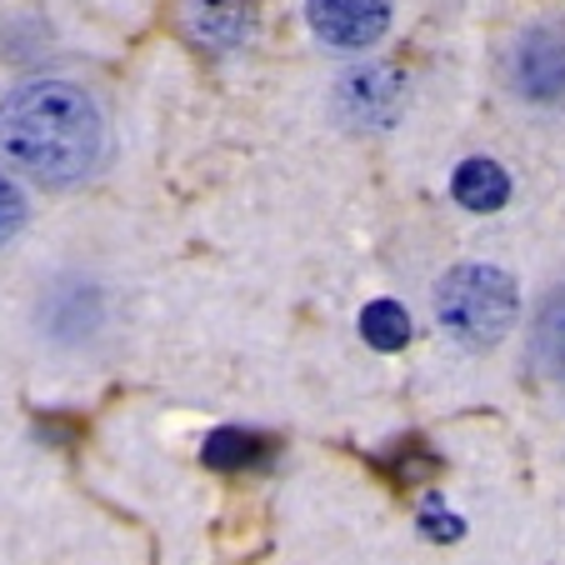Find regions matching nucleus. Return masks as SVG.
I'll return each instance as SVG.
<instances>
[{"instance_id":"f03ea898","label":"nucleus","mask_w":565,"mask_h":565,"mask_svg":"<svg viewBox=\"0 0 565 565\" xmlns=\"http://www.w3.org/2000/svg\"><path fill=\"white\" fill-rule=\"evenodd\" d=\"M515 310H521V296H515V280L501 266H456L436 286L440 331L466 351L501 345L505 331L515 326Z\"/></svg>"},{"instance_id":"39448f33","label":"nucleus","mask_w":565,"mask_h":565,"mask_svg":"<svg viewBox=\"0 0 565 565\" xmlns=\"http://www.w3.org/2000/svg\"><path fill=\"white\" fill-rule=\"evenodd\" d=\"M191 35L205 41L211 51H235L250 35V6L246 0H191Z\"/></svg>"},{"instance_id":"423d86ee","label":"nucleus","mask_w":565,"mask_h":565,"mask_svg":"<svg viewBox=\"0 0 565 565\" xmlns=\"http://www.w3.org/2000/svg\"><path fill=\"white\" fill-rule=\"evenodd\" d=\"M450 195H456L466 211H501L505 201H511V175L495 166V160H466L456 171V181H450Z\"/></svg>"},{"instance_id":"0eeeda50","label":"nucleus","mask_w":565,"mask_h":565,"mask_svg":"<svg viewBox=\"0 0 565 565\" xmlns=\"http://www.w3.org/2000/svg\"><path fill=\"white\" fill-rule=\"evenodd\" d=\"M361 335L375 345V351H401L411 341V316L395 300H371L361 310Z\"/></svg>"},{"instance_id":"6e6552de","label":"nucleus","mask_w":565,"mask_h":565,"mask_svg":"<svg viewBox=\"0 0 565 565\" xmlns=\"http://www.w3.org/2000/svg\"><path fill=\"white\" fill-rule=\"evenodd\" d=\"M201 456H205V466H215V470H246V466H256V460H266V440L250 436V430H215Z\"/></svg>"},{"instance_id":"f257e3e1","label":"nucleus","mask_w":565,"mask_h":565,"mask_svg":"<svg viewBox=\"0 0 565 565\" xmlns=\"http://www.w3.org/2000/svg\"><path fill=\"white\" fill-rule=\"evenodd\" d=\"M0 156L41 185L86 181L106 156L96 100L71 81H31L0 100Z\"/></svg>"},{"instance_id":"20e7f679","label":"nucleus","mask_w":565,"mask_h":565,"mask_svg":"<svg viewBox=\"0 0 565 565\" xmlns=\"http://www.w3.org/2000/svg\"><path fill=\"white\" fill-rule=\"evenodd\" d=\"M515 86L525 100H565V35L551 25H535L515 45Z\"/></svg>"},{"instance_id":"7ed1b4c3","label":"nucleus","mask_w":565,"mask_h":565,"mask_svg":"<svg viewBox=\"0 0 565 565\" xmlns=\"http://www.w3.org/2000/svg\"><path fill=\"white\" fill-rule=\"evenodd\" d=\"M310 31L335 51H365L391 25V0H310Z\"/></svg>"},{"instance_id":"1a4fd4ad","label":"nucleus","mask_w":565,"mask_h":565,"mask_svg":"<svg viewBox=\"0 0 565 565\" xmlns=\"http://www.w3.org/2000/svg\"><path fill=\"white\" fill-rule=\"evenodd\" d=\"M25 225V195L11 175H0V246H11Z\"/></svg>"}]
</instances>
